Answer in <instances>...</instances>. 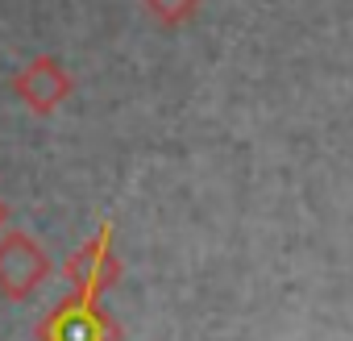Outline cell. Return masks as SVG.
I'll return each mask as SVG.
<instances>
[{"mask_svg": "<svg viewBox=\"0 0 353 341\" xmlns=\"http://www.w3.org/2000/svg\"><path fill=\"white\" fill-rule=\"evenodd\" d=\"M38 341H121V324L100 300L71 291L38 320Z\"/></svg>", "mask_w": 353, "mask_h": 341, "instance_id": "cell-1", "label": "cell"}, {"mask_svg": "<svg viewBox=\"0 0 353 341\" xmlns=\"http://www.w3.org/2000/svg\"><path fill=\"white\" fill-rule=\"evenodd\" d=\"M121 271L125 266H121V254H117V242H112V225H100L67 258V283H71V291L92 295V300H104L121 283Z\"/></svg>", "mask_w": 353, "mask_h": 341, "instance_id": "cell-2", "label": "cell"}, {"mask_svg": "<svg viewBox=\"0 0 353 341\" xmlns=\"http://www.w3.org/2000/svg\"><path fill=\"white\" fill-rule=\"evenodd\" d=\"M50 279V254L21 229L0 233V295L30 300Z\"/></svg>", "mask_w": 353, "mask_h": 341, "instance_id": "cell-3", "label": "cell"}, {"mask_svg": "<svg viewBox=\"0 0 353 341\" xmlns=\"http://www.w3.org/2000/svg\"><path fill=\"white\" fill-rule=\"evenodd\" d=\"M71 88H75V84H71L67 67H63L59 59H50V55L30 59V63L13 75L17 100H21L30 113H38V117H50L54 108H63L67 96H71Z\"/></svg>", "mask_w": 353, "mask_h": 341, "instance_id": "cell-4", "label": "cell"}, {"mask_svg": "<svg viewBox=\"0 0 353 341\" xmlns=\"http://www.w3.org/2000/svg\"><path fill=\"white\" fill-rule=\"evenodd\" d=\"M141 9L158 21V26H183L196 17L200 0H141Z\"/></svg>", "mask_w": 353, "mask_h": 341, "instance_id": "cell-5", "label": "cell"}, {"mask_svg": "<svg viewBox=\"0 0 353 341\" xmlns=\"http://www.w3.org/2000/svg\"><path fill=\"white\" fill-rule=\"evenodd\" d=\"M5 229H9V204L0 200V233H5Z\"/></svg>", "mask_w": 353, "mask_h": 341, "instance_id": "cell-6", "label": "cell"}]
</instances>
